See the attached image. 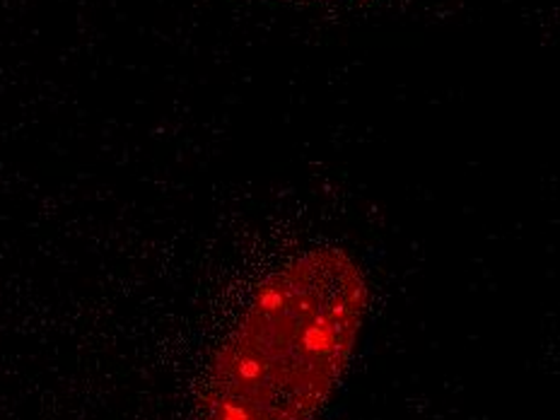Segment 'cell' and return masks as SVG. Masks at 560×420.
Returning <instances> with one entry per match:
<instances>
[{"mask_svg": "<svg viewBox=\"0 0 560 420\" xmlns=\"http://www.w3.org/2000/svg\"><path fill=\"white\" fill-rule=\"evenodd\" d=\"M370 305L363 266L310 249L266 276L210 358L201 420H314L348 370Z\"/></svg>", "mask_w": 560, "mask_h": 420, "instance_id": "1", "label": "cell"}]
</instances>
